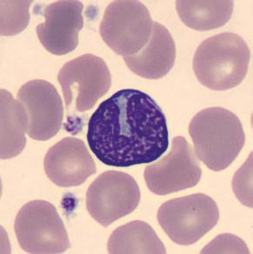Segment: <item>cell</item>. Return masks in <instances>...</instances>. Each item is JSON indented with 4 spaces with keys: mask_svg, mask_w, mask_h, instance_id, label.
I'll return each mask as SVG.
<instances>
[{
    "mask_svg": "<svg viewBox=\"0 0 253 254\" xmlns=\"http://www.w3.org/2000/svg\"><path fill=\"white\" fill-rule=\"evenodd\" d=\"M87 142L105 165L128 168L155 162L169 147L167 118L146 93L121 89L91 115Z\"/></svg>",
    "mask_w": 253,
    "mask_h": 254,
    "instance_id": "obj_1",
    "label": "cell"
},
{
    "mask_svg": "<svg viewBox=\"0 0 253 254\" xmlns=\"http://www.w3.org/2000/svg\"><path fill=\"white\" fill-rule=\"evenodd\" d=\"M189 133L196 155L212 171L227 169L246 142L239 117L220 107L205 109L195 115L189 125Z\"/></svg>",
    "mask_w": 253,
    "mask_h": 254,
    "instance_id": "obj_2",
    "label": "cell"
},
{
    "mask_svg": "<svg viewBox=\"0 0 253 254\" xmlns=\"http://www.w3.org/2000/svg\"><path fill=\"white\" fill-rule=\"evenodd\" d=\"M250 59V49L243 38L225 32L202 42L195 52L192 68L199 83L221 91L243 82Z\"/></svg>",
    "mask_w": 253,
    "mask_h": 254,
    "instance_id": "obj_3",
    "label": "cell"
},
{
    "mask_svg": "<svg viewBox=\"0 0 253 254\" xmlns=\"http://www.w3.org/2000/svg\"><path fill=\"white\" fill-rule=\"evenodd\" d=\"M157 218L174 243L190 246L215 227L219 220V210L214 199L199 192L164 203Z\"/></svg>",
    "mask_w": 253,
    "mask_h": 254,
    "instance_id": "obj_4",
    "label": "cell"
},
{
    "mask_svg": "<svg viewBox=\"0 0 253 254\" xmlns=\"http://www.w3.org/2000/svg\"><path fill=\"white\" fill-rule=\"evenodd\" d=\"M14 229L27 254H62L71 248L65 224L55 206L45 200H31L21 207Z\"/></svg>",
    "mask_w": 253,
    "mask_h": 254,
    "instance_id": "obj_5",
    "label": "cell"
},
{
    "mask_svg": "<svg viewBox=\"0 0 253 254\" xmlns=\"http://www.w3.org/2000/svg\"><path fill=\"white\" fill-rule=\"evenodd\" d=\"M153 22L147 7L139 1H113L108 4L99 32L104 43L127 57L141 51L149 42Z\"/></svg>",
    "mask_w": 253,
    "mask_h": 254,
    "instance_id": "obj_6",
    "label": "cell"
},
{
    "mask_svg": "<svg viewBox=\"0 0 253 254\" xmlns=\"http://www.w3.org/2000/svg\"><path fill=\"white\" fill-rule=\"evenodd\" d=\"M58 80L67 110L83 113L91 110L111 84V72L103 59L84 54L63 66Z\"/></svg>",
    "mask_w": 253,
    "mask_h": 254,
    "instance_id": "obj_7",
    "label": "cell"
},
{
    "mask_svg": "<svg viewBox=\"0 0 253 254\" xmlns=\"http://www.w3.org/2000/svg\"><path fill=\"white\" fill-rule=\"evenodd\" d=\"M139 185L131 175L107 171L95 179L86 192V208L102 227L132 213L140 201Z\"/></svg>",
    "mask_w": 253,
    "mask_h": 254,
    "instance_id": "obj_8",
    "label": "cell"
},
{
    "mask_svg": "<svg viewBox=\"0 0 253 254\" xmlns=\"http://www.w3.org/2000/svg\"><path fill=\"white\" fill-rule=\"evenodd\" d=\"M200 163L184 136L174 137L170 152L160 161L146 166L144 177L150 191L167 195L191 189L201 179Z\"/></svg>",
    "mask_w": 253,
    "mask_h": 254,
    "instance_id": "obj_9",
    "label": "cell"
},
{
    "mask_svg": "<svg viewBox=\"0 0 253 254\" xmlns=\"http://www.w3.org/2000/svg\"><path fill=\"white\" fill-rule=\"evenodd\" d=\"M27 114L28 135L36 141L54 137L62 127L64 105L53 84L44 80H31L17 92Z\"/></svg>",
    "mask_w": 253,
    "mask_h": 254,
    "instance_id": "obj_10",
    "label": "cell"
},
{
    "mask_svg": "<svg viewBox=\"0 0 253 254\" xmlns=\"http://www.w3.org/2000/svg\"><path fill=\"white\" fill-rule=\"evenodd\" d=\"M83 8L80 1H58L45 7V21L38 24L36 31L47 52L62 56L77 48L84 26Z\"/></svg>",
    "mask_w": 253,
    "mask_h": 254,
    "instance_id": "obj_11",
    "label": "cell"
},
{
    "mask_svg": "<svg viewBox=\"0 0 253 254\" xmlns=\"http://www.w3.org/2000/svg\"><path fill=\"white\" fill-rule=\"evenodd\" d=\"M44 167L47 177L61 188L82 185L97 172L84 142L75 137L64 138L49 148Z\"/></svg>",
    "mask_w": 253,
    "mask_h": 254,
    "instance_id": "obj_12",
    "label": "cell"
},
{
    "mask_svg": "<svg viewBox=\"0 0 253 254\" xmlns=\"http://www.w3.org/2000/svg\"><path fill=\"white\" fill-rule=\"evenodd\" d=\"M129 69L146 79H160L172 69L176 60V45L163 24L153 23L149 42L134 55L124 57Z\"/></svg>",
    "mask_w": 253,
    "mask_h": 254,
    "instance_id": "obj_13",
    "label": "cell"
},
{
    "mask_svg": "<svg viewBox=\"0 0 253 254\" xmlns=\"http://www.w3.org/2000/svg\"><path fill=\"white\" fill-rule=\"evenodd\" d=\"M27 114L19 101L1 89V159L16 157L26 144Z\"/></svg>",
    "mask_w": 253,
    "mask_h": 254,
    "instance_id": "obj_14",
    "label": "cell"
},
{
    "mask_svg": "<svg viewBox=\"0 0 253 254\" xmlns=\"http://www.w3.org/2000/svg\"><path fill=\"white\" fill-rule=\"evenodd\" d=\"M107 250L109 254H167L153 227L140 220L117 228L109 238Z\"/></svg>",
    "mask_w": 253,
    "mask_h": 254,
    "instance_id": "obj_15",
    "label": "cell"
},
{
    "mask_svg": "<svg viewBox=\"0 0 253 254\" xmlns=\"http://www.w3.org/2000/svg\"><path fill=\"white\" fill-rule=\"evenodd\" d=\"M177 12L186 26L196 31L221 27L233 15V1H177Z\"/></svg>",
    "mask_w": 253,
    "mask_h": 254,
    "instance_id": "obj_16",
    "label": "cell"
},
{
    "mask_svg": "<svg viewBox=\"0 0 253 254\" xmlns=\"http://www.w3.org/2000/svg\"><path fill=\"white\" fill-rule=\"evenodd\" d=\"M32 1H1V35L13 36L24 31L30 20Z\"/></svg>",
    "mask_w": 253,
    "mask_h": 254,
    "instance_id": "obj_17",
    "label": "cell"
}]
</instances>
